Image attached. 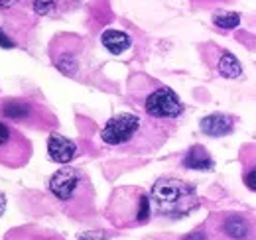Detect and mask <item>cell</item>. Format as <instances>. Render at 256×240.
Wrapping results in <instances>:
<instances>
[{
	"label": "cell",
	"mask_w": 256,
	"mask_h": 240,
	"mask_svg": "<svg viewBox=\"0 0 256 240\" xmlns=\"http://www.w3.org/2000/svg\"><path fill=\"white\" fill-rule=\"evenodd\" d=\"M203 58L209 61V65L223 77V79H238L242 75V65L238 58L230 52H226L221 46L207 44L203 46Z\"/></svg>",
	"instance_id": "cell-10"
},
{
	"label": "cell",
	"mask_w": 256,
	"mask_h": 240,
	"mask_svg": "<svg viewBox=\"0 0 256 240\" xmlns=\"http://www.w3.org/2000/svg\"><path fill=\"white\" fill-rule=\"evenodd\" d=\"M128 98L136 106H140L144 114L156 120L176 122L184 116V110H186L176 90L144 73H136L130 77Z\"/></svg>",
	"instance_id": "cell-2"
},
{
	"label": "cell",
	"mask_w": 256,
	"mask_h": 240,
	"mask_svg": "<svg viewBox=\"0 0 256 240\" xmlns=\"http://www.w3.org/2000/svg\"><path fill=\"white\" fill-rule=\"evenodd\" d=\"M240 166H242V183L248 191L256 193V144H246L240 148Z\"/></svg>",
	"instance_id": "cell-14"
},
{
	"label": "cell",
	"mask_w": 256,
	"mask_h": 240,
	"mask_svg": "<svg viewBox=\"0 0 256 240\" xmlns=\"http://www.w3.org/2000/svg\"><path fill=\"white\" fill-rule=\"evenodd\" d=\"M30 4L38 16H52V14L62 12L64 0H30Z\"/></svg>",
	"instance_id": "cell-18"
},
{
	"label": "cell",
	"mask_w": 256,
	"mask_h": 240,
	"mask_svg": "<svg viewBox=\"0 0 256 240\" xmlns=\"http://www.w3.org/2000/svg\"><path fill=\"white\" fill-rule=\"evenodd\" d=\"M48 189L71 216L83 218L93 212L95 191L85 172L77 168H62L50 178Z\"/></svg>",
	"instance_id": "cell-3"
},
{
	"label": "cell",
	"mask_w": 256,
	"mask_h": 240,
	"mask_svg": "<svg viewBox=\"0 0 256 240\" xmlns=\"http://www.w3.org/2000/svg\"><path fill=\"white\" fill-rule=\"evenodd\" d=\"M12 2L14 0H0V8H8V6H12Z\"/></svg>",
	"instance_id": "cell-24"
},
{
	"label": "cell",
	"mask_w": 256,
	"mask_h": 240,
	"mask_svg": "<svg viewBox=\"0 0 256 240\" xmlns=\"http://www.w3.org/2000/svg\"><path fill=\"white\" fill-rule=\"evenodd\" d=\"M50 56L54 65L64 73L65 77H79L83 69L85 44L77 36H58L52 42Z\"/></svg>",
	"instance_id": "cell-9"
},
{
	"label": "cell",
	"mask_w": 256,
	"mask_h": 240,
	"mask_svg": "<svg viewBox=\"0 0 256 240\" xmlns=\"http://www.w3.org/2000/svg\"><path fill=\"white\" fill-rule=\"evenodd\" d=\"M100 42L106 48V52L112 54V56L124 54L128 48L132 46V38L122 30H104L102 36H100Z\"/></svg>",
	"instance_id": "cell-15"
},
{
	"label": "cell",
	"mask_w": 256,
	"mask_h": 240,
	"mask_svg": "<svg viewBox=\"0 0 256 240\" xmlns=\"http://www.w3.org/2000/svg\"><path fill=\"white\" fill-rule=\"evenodd\" d=\"M234 124H236V118L230 116V114L211 112V114H207V116L201 118L199 128L209 138H224V136H228V134L234 132Z\"/></svg>",
	"instance_id": "cell-11"
},
{
	"label": "cell",
	"mask_w": 256,
	"mask_h": 240,
	"mask_svg": "<svg viewBox=\"0 0 256 240\" xmlns=\"http://www.w3.org/2000/svg\"><path fill=\"white\" fill-rule=\"evenodd\" d=\"M184 240H207V232H205V228H199L192 234H188Z\"/></svg>",
	"instance_id": "cell-22"
},
{
	"label": "cell",
	"mask_w": 256,
	"mask_h": 240,
	"mask_svg": "<svg viewBox=\"0 0 256 240\" xmlns=\"http://www.w3.org/2000/svg\"><path fill=\"white\" fill-rule=\"evenodd\" d=\"M0 48H4V50H12L14 48V42L6 36V32L0 28Z\"/></svg>",
	"instance_id": "cell-21"
},
{
	"label": "cell",
	"mask_w": 256,
	"mask_h": 240,
	"mask_svg": "<svg viewBox=\"0 0 256 240\" xmlns=\"http://www.w3.org/2000/svg\"><path fill=\"white\" fill-rule=\"evenodd\" d=\"M77 240H110V236H108L106 232H100V230H91V232L79 234Z\"/></svg>",
	"instance_id": "cell-20"
},
{
	"label": "cell",
	"mask_w": 256,
	"mask_h": 240,
	"mask_svg": "<svg viewBox=\"0 0 256 240\" xmlns=\"http://www.w3.org/2000/svg\"><path fill=\"white\" fill-rule=\"evenodd\" d=\"M48 156L56 164H69L77 156V144L58 132H52L48 138Z\"/></svg>",
	"instance_id": "cell-12"
},
{
	"label": "cell",
	"mask_w": 256,
	"mask_h": 240,
	"mask_svg": "<svg viewBox=\"0 0 256 240\" xmlns=\"http://www.w3.org/2000/svg\"><path fill=\"white\" fill-rule=\"evenodd\" d=\"M152 212L166 218H182L199 207L197 191L192 183L178 178H160L150 189Z\"/></svg>",
	"instance_id": "cell-4"
},
{
	"label": "cell",
	"mask_w": 256,
	"mask_h": 240,
	"mask_svg": "<svg viewBox=\"0 0 256 240\" xmlns=\"http://www.w3.org/2000/svg\"><path fill=\"white\" fill-rule=\"evenodd\" d=\"M6 210V195L4 193H0V216H2V212Z\"/></svg>",
	"instance_id": "cell-23"
},
{
	"label": "cell",
	"mask_w": 256,
	"mask_h": 240,
	"mask_svg": "<svg viewBox=\"0 0 256 240\" xmlns=\"http://www.w3.org/2000/svg\"><path fill=\"white\" fill-rule=\"evenodd\" d=\"M0 118L30 130H54L60 122L56 114L32 98H4L0 100Z\"/></svg>",
	"instance_id": "cell-6"
},
{
	"label": "cell",
	"mask_w": 256,
	"mask_h": 240,
	"mask_svg": "<svg viewBox=\"0 0 256 240\" xmlns=\"http://www.w3.org/2000/svg\"><path fill=\"white\" fill-rule=\"evenodd\" d=\"M152 214L150 195L136 187H122L114 191L110 205H108V216L114 224L126 228V226H140L148 222Z\"/></svg>",
	"instance_id": "cell-5"
},
{
	"label": "cell",
	"mask_w": 256,
	"mask_h": 240,
	"mask_svg": "<svg viewBox=\"0 0 256 240\" xmlns=\"http://www.w3.org/2000/svg\"><path fill=\"white\" fill-rule=\"evenodd\" d=\"M182 166L186 170H193V172H211V170H215V160L205 146L195 144L184 154Z\"/></svg>",
	"instance_id": "cell-13"
},
{
	"label": "cell",
	"mask_w": 256,
	"mask_h": 240,
	"mask_svg": "<svg viewBox=\"0 0 256 240\" xmlns=\"http://www.w3.org/2000/svg\"><path fill=\"white\" fill-rule=\"evenodd\" d=\"M174 124L144 112H118L100 128V142L128 154H150L166 144L174 132Z\"/></svg>",
	"instance_id": "cell-1"
},
{
	"label": "cell",
	"mask_w": 256,
	"mask_h": 240,
	"mask_svg": "<svg viewBox=\"0 0 256 240\" xmlns=\"http://www.w3.org/2000/svg\"><path fill=\"white\" fill-rule=\"evenodd\" d=\"M203 228L207 240H256V216L238 210H223L211 214Z\"/></svg>",
	"instance_id": "cell-7"
},
{
	"label": "cell",
	"mask_w": 256,
	"mask_h": 240,
	"mask_svg": "<svg viewBox=\"0 0 256 240\" xmlns=\"http://www.w3.org/2000/svg\"><path fill=\"white\" fill-rule=\"evenodd\" d=\"M32 158L30 140L10 122L0 120V166L18 170L24 168Z\"/></svg>",
	"instance_id": "cell-8"
},
{
	"label": "cell",
	"mask_w": 256,
	"mask_h": 240,
	"mask_svg": "<svg viewBox=\"0 0 256 240\" xmlns=\"http://www.w3.org/2000/svg\"><path fill=\"white\" fill-rule=\"evenodd\" d=\"M4 240H64L60 234L44 230V228H36V226H22V228H14L10 230Z\"/></svg>",
	"instance_id": "cell-16"
},
{
	"label": "cell",
	"mask_w": 256,
	"mask_h": 240,
	"mask_svg": "<svg viewBox=\"0 0 256 240\" xmlns=\"http://www.w3.org/2000/svg\"><path fill=\"white\" fill-rule=\"evenodd\" d=\"M195 8H201V10H217V8H223L226 4H232L234 0H192Z\"/></svg>",
	"instance_id": "cell-19"
},
{
	"label": "cell",
	"mask_w": 256,
	"mask_h": 240,
	"mask_svg": "<svg viewBox=\"0 0 256 240\" xmlns=\"http://www.w3.org/2000/svg\"><path fill=\"white\" fill-rule=\"evenodd\" d=\"M213 26L219 30H234L240 26V14L238 12H226V10H217L213 14Z\"/></svg>",
	"instance_id": "cell-17"
}]
</instances>
